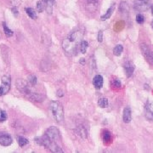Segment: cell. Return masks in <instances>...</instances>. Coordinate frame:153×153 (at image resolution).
Listing matches in <instances>:
<instances>
[{
	"mask_svg": "<svg viewBox=\"0 0 153 153\" xmlns=\"http://www.w3.org/2000/svg\"><path fill=\"white\" fill-rule=\"evenodd\" d=\"M50 111L54 119L57 123H61L64 119L63 107L58 101H53L50 104Z\"/></svg>",
	"mask_w": 153,
	"mask_h": 153,
	"instance_id": "6da1fadb",
	"label": "cell"
},
{
	"mask_svg": "<svg viewBox=\"0 0 153 153\" xmlns=\"http://www.w3.org/2000/svg\"><path fill=\"white\" fill-rule=\"evenodd\" d=\"M44 135H45L50 140H51L52 142H56V141L60 139V132H59L58 128H57L56 127H54V126L50 127V128L46 130Z\"/></svg>",
	"mask_w": 153,
	"mask_h": 153,
	"instance_id": "7a4b0ae2",
	"label": "cell"
},
{
	"mask_svg": "<svg viewBox=\"0 0 153 153\" xmlns=\"http://www.w3.org/2000/svg\"><path fill=\"white\" fill-rule=\"evenodd\" d=\"M134 8L140 12L146 11L149 9L148 2L146 0H134Z\"/></svg>",
	"mask_w": 153,
	"mask_h": 153,
	"instance_id": "3957f363",
	"label": "cell"
},
{
	"mask_svg": "<svg viewBox=\"0 0 153 153\" xmlns=\"http://www.w3.org/2000/svg\"><path fill=\"white\" fill-rule=\"evenodd\" d=\"M13 140L9 134L5 133H0V145L3 146H9L12 144Z\"/></svg>",
	"mask_w": 153,
	"mask_h": 153,
	"instance_id": "277c9868",
	"label": "cell"
},
{
	"mask_svg": "<svg viewBox=\"0 0 153 153\" xmlns=\"http://www.w3.org/2000/svg\"><path fill=\"white\" fill-rule=\"evenodd\" d=\"M3 89V94H7L10 90V77L4 76L2 77V85L0 86Z\"/></svg>",
	"mask_w": 153,
	"mask_h": 153,
	"instance_id": "5b68a950",
	"label": "cell"
},
{
	"mask_svg": "<svg viewBox=\"0 0 153 153\" xmlns=\"http://www.w3.org/2000/svg\"><path fill=\"white\" fill-rule=\"evenodd\" d=\"M140 49H141V51L143 53V55L145 56L146 59H147V60H152V52L150 50L149 47L145 44H140Z\"/></svg>",
	"mask_w": 153,
	"mask_h": 153,
	"instance_id": "8992f818",
	"label": "cell"
},
{
	"mask_svg": "<svg viewBox=\"0 0 153 153\" xmlns=\"http://www.w3.org/2000/svg\"><path fill=\"white\" fill-rule=\"evenodd\" d=\"M123 122L125 123H128L131 122L132 120V112H131V109L129 107H126L123 111Z\"/></svg>",
	"mask_w": 153,
	"mask_h": 153,
	"instance_id": "52a82bcc",
	"label": "cell"
},
{
	"mask_svg": "<svg viewBox=\"0 0 153 153\" xmlns=\"http://www.w3.org/2000/svg\"><path fill=\"white\" fill-rule=\"evenodd\" d=\"M124 69H125V72H126V75L128 77H130L133 73H134V66L133 63L131 62H127L125 65H124Z\"/></svg>",
	"mask_w": 153,
	"mask_h": 153,
	"instance_id": "ba28073f",
	"label": "cell"
},
{
	"mask_svg": "<svg viewBox=\"0 0 153 153\" xmlns=\"http://www.w3.org/2000/svg\"><path fill=\"white\" fill-rule=\"evenodd\" d=\"M93 84L96 89H101L103 86V77L101 75H96L93 78Z\"/></svg>",
	"mask_w": 153,
	"mask_h": 153,
	"instance_id": "9c48e42d",
	"label": "cell"
},
{
	"mask_svg": "<svg viewBox=\"0 0 153 153\" xmlns=\"http://www.w3.org/2000/svg\"><path fill=\"white\" fill-rule=\"evenodd\" d=\"M76 133L78 136H80L82 139L85 140L88 136V134H87V131L85 129V128L83 126H77V128H76Z\"/></svg>",
	"mask_w": 153,
	"mask_h": 153,
	"instance_id": "30bf717a",
	"label": "cell"
},
{
	"mask_svg": "<svg viewBox=\"0 0 153 153\" xmlns=\"http://www.w3.org/2000/svg\"><path fill=\"white\" fill-rule=\"evenodd\" d=\"M114 9H115V3H114L113 5H111V6L108 9V10L105 12V14L103 15L101 17V21L108 20V19L111 16V15H112V13H113V11H114Z\"/></svg>",
	"mask_w": 153,
	"mask_h": 153,
	"instance_id": "8fae6325",
	"label": "cell"
},
{
	"mask_svg": "<svg viewBox=\"0 0 153 153\" xmlns=\"http://www.w3.org/2000/svg\"><path fill=\"white\" fill-rule=\"evenodd\" d=\"M102 140L105 143H109L111 140V134L109 130H104L102 133Z\"/></svg>",
	"mask_w": 153,
	"mask_h": 153,
	"instance_id": "7c38bea8",
	"label": "cell"
},
{
	"mask_svg": "<svg viewBox=\"0 0 153 153\" xmlns=\"http://www.w3.org/2000/svg\"><path fill=\"white\" fill-rule=\"evenodd\" d=\"M31 100L32 101L35 102H42L44 100V96L40 94H37V93H34V94H31V96H30Z\"/></svg>",
	"mask_w": 153,
	"mask_h": 153,
	"instance_id": "4fadbf2b",
	"label": "cell"
},
{
	"mask_svg": "<svg viewBox=\"0 0 153 153\" xmlns=\"http://www.w3.org/2000/svg\"><path fill=\"white\" fill-rule=\"evenodd\" d=\"M26 12L28 15V16L32 19V20H36L37 19V14L35 12V10L32 8H26Z\"/></svg>",
	"mask_w": 153,
	"mask_h": 153,
	"instance_id": "5bb4252c",
	"label": "cell"
},
{
	"mask_svg": "<svg viewBox=\"0 0 153 153\" xmlns=\"http://www.w3.org/2000/svg\"><path fill=\"white\" fill-rule=\"evenodd\" d=\"M79 46H80V51H81V53H82V54H85V53H86V51H87V50H88L89 44H88V42H87V41L83 40V41H81V42H80Z\"/></svg>",
	"mask_w": 153,
	"mask_h": 153,
	"instance_id": "9a60e30c",
	"label": "cell"
},
{
	"mask_svg": "<svg viewBox=\"0 0 153 153\" xmlns=\"http://www.w3.org/2000/svg\"><path fill=\"white\" fill-rule=\"evenodd\" d=\"M3 32H4V34H5L8 38H10V37L13 36L14 32H13L10 29L8 28V26H7V25H6L5 22H3Z\"/></svg>",
	"mask_w": 153,
	"mask_h": 153,
	"instance_id": "2e32d148",
	"label": "cell"
},
{
	"mask_svg": "<svg viewBox=\"0 0 153 153\" xmlns=\"http://www.w3.org/2000/svg\"><path fill=\"white\" fill-rule=\"evenodd\" d=\"M123 47L120 44L117 45L114 49H113V54L114 55L116 56H119L122 53H123Z\"/></svg>",
	"mask_w": 153,
	"mask_h": 153,
	"instance_id": "e0dca14e",
	"label": "cell"
},
{
	"mask_svg": "<svg viewBox=\"0 0 153 153\" xmlns=\"http://www.w3.org/2000/svg\"><path fill=\"white\" fill-rule=\"evenodd\" d=\"M98 105L101 108H105L108 106V100L106 98H101L98 101Z\"/></svg>",
	"mask_w": 153,
	"mask_h": 153,
	"instance_id": "ac0fdd59",
	"label": "cell"
},
{
	"mask_svg": "<svg viewBox=\"0 0 153 153\" xmlns=\"http://www.w3.org/2000/svg\"><path fill=\"white\" fill-rule=\"evenodd\" d=\"M27 143H28V140H27V139H26V138H24V137H22V136H20V137L18 138V144H19V146H20L21 147L25 146Z\"/></svg>",
	"mask_w": 153,
	"mask_h": 153,
	"instance_id": "d6986e66",
	"label": "cell"
},
{
	"mask_svg": "<svg viewBox=\"0 0 153 153\" xmlns=\"http://www.w3.org/2000/svg\"><path fill=\"white\" fill-rule=\"evenodd\" d=\"M146 109L147 113L153 117V102H148L146 105Z\"/></svg>",
	"mask_w": 153,
	"mask_h": 153,
	"instance_id": "ffe728a7",
	"label": "cell"
},
{
	"mask_svg": "<svg viewBox=\"0 0 153 153\" xmlns=\"http://www.w3.org/2000/svg\"><path fill=\"white\" fill-rule=\"evenodd\" d=\"M8 118V115H7V112L3 110H1L0 109V123H3L7 120Z\"/></svg>",
	"mask_w": 153,
	"mask_h": 153,
	"instance_id": "44dd1931",
	"label": "cell"
},
{
	"mask_svg": "<svg viewBox=\"0 0 153 153\" xmlns=\"http://www.w3.org/2000/svg\"><path fill=\"white\" fill-rule=\"evenodd\" d=\"M44 3H45V9H46V11L49 14H51L52 13V3H51V0L47 1Z\"/></svg>",
	"mask_w": 153,
	"mask_h": 153,
	"instance_id": "7402d4cb",
	"label": "cell"
},
{
	"mask_svg": "<svg viewBox=\"0 0 153 153\" xmlns=\"http://www.w3.org/2000/svg\"><path fill=\"white\" fill-rule=\"evenodd\" d=\"M136 21L138 24H143L145 21V17L143 16V15L141 14H138L136 15Z\"/></svg>",
	"mask_w": 153,
	"mask_h": 153,
	"instance_id": "603a6c76",
	"label": "cell"
},
{
	"mask_svg": "<svg viewBox=\"0 0 153 153\" xmlns=\"http://www.w3.org/2000/svg\"><path fill=\"white\" fill-rule=\"evenodd\" d=\"M44 5L43 2L38 1V2L37 3V9H38V11L39 13H41V12L44 11Z\"/></svg>",
	"mask_w": 153,
	"mask_h": 153,
	"instance_id": "cb8c5ba5",
	"label": "cell"
},
{
	"mask_svg": "<svg viewBox=\"0 0 153 153\" xmlns=\"http://www.w3.org/2000/svg\"><path fill=\"white\" fill-rule=\"evenodd\" d=\"M28 79H29V83L32 84V85H36V83H37V77H36V76H34V75H31V76H29V77H28Z\"/></svg>",
	"mask_w": 153,
	"mask_h": 153,
	"instance_id": "d4e9b609",
	"label": "cell"
},
{
	"mask_svg": "<svg viewBox=\"0 0 153 153\" xmlns=\"http://www.w3.org/2000/svg\"><path fill=\"white\" fill-rule=\"evenodd\" d=\"M86 1H87L89 6H91V7L95 6V7H96L97 4H98V1H99V0H86Z\"/></svg>",
	"mask_w": 153,
	"mask_h": 153,
	"instance_id": "484cf974",
	"label": "cell"
},
{
	"mask_svg": "<svg viewBox=\"0 0 153 153\" xmlns=\"http://www.w3.org/2000/svg\"><path fill=\"white\" fill-rule=\"evenodd\" d=\"M11 10H12V13H13V15L15 16V17H17L18 16V9H17V7L16 6H14V7H12L11 8Z\"/></svg>",
	"mask_w": 153,
	"mask_h": 153,
	"instance_id": "4316f807",
	"label": "cell"
},
{
	"mask_svg": "<svg viewBox=\"0 0 153 153\" xmlns=\"http://www.w3.org/2000/svg\"><path fill=\"white\" fill-rule=\"evenodd\" d=\"M112 85H113L114 87H116V88H119V87H121V83H120V82H119L118 80H115V81H113Z\"/></svg>",
	"mask_w": 153,
	"mask_h": 153,
	"instance_id": "83f0119b",
	"label": "cell"
},
{
	"mask_svg": "<svg viewBox=\"0 0 153 153\" xmlns=\"http://www.w3.org/2000/svg\"><path fill=\"white\" fill-rule=\"evenodd\" d=\"M98 41L100 43H101L103 41V32L102 31H100L99 33H98Z\"/></svg>",
	"mask_w": 153,
	"mask_h": 153,
	"instance_id": "f1b7e54d",
	"label": "cell"
},
{
	"mask_svg": "<svg viewBox=\"0 0 153 153\" xmlns=\"http://www.w3.org/2000/svg\"><path fill=\"white\" fill-rule=\"evenodd\" d=\"M57 95H58L59 97H62V96L64 95L63 91H62V90H58V92H57Z\"/></svg>",
	"mask_w": 153,
	"mask_h": 153,
	"instance_id": "f546056e",
	"label": "cell"
},
{
	"mask_svg": "<svg viewBox=\"0 0 153 153\" xmlns=\"http://www.w3.org/2000/svg\"><path fill=\"white\" fill-rule=\"evenodd\" d=\"M152 63H153V52H152Z\"/></svg>",
	"mask_w": 153,
	"mask_h": 153,
	"instance_id": "4dcf8cb0",
	"label": "cell"
},
{
	"mask_svg": "<svg viewBox=\"0 0 153 153\" xmlns=\"http://www.w3.org/2000/svg\"><path fill=\"white\" fill-rule=\"evenodd\" d=\"M152 15H153V5L152 6Z\"/></svg>",
	"mask_w": 153,
	"mask_h": 153,
	"instance_id": "1f68e13d",
	"label": "cell"
},
{
	"mask_svg": "<svg viewBox=\"0 0 153 153\" xmlns=\"http://www.w3.org/2000/svg\"><path fill=\"white\" fill-rule=\"evenodd\" d=\"M42 1H44V3H46V2H47V1H49V0H42Z\"/></svg>",
	"mask_w": 153,
	"mask_h": 153,
	"instance_id": "d6a6232c",
	"label": "cell"
},
{
	"mask_svg": "<svg viewBox=\"0 0 153 153\" xmlns=\"http://www.w3.org/2000/svg\"><path fill=\"white\" fill-rule=\"evenodd\" d=\"M152 27H153V21H152Z\"/></svg>",
	"mask_w": 153,
	"mask_h": 153,
	"instance_id": "836d02e7",
	"label": "cell"
},
{
	"mask_svg": "<svg viewBox=\"0 0 153 153\" xmlns=\"http://www.w3.org/2000/svg\"><path fill=\"white\" fill-rule=\"evenodd\" d=\"M0 38H1V34H0Z\"/></svg>",
	"mask_w": 153,
	"mask_h": 153,
	"instance_id": "e575fe53",
	"label": "cell"
}]
</instances>
